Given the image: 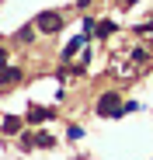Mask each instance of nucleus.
<instances>
[{
  "mask_svg": "<svg viewBox=\"0 0 153 160\" xmlns=\"http://www.w3.org/2000/svg\"><path fill=\"white\" fill-rule=\"evenodd\" d=\"M35 28H38V32H45V35H56V32L63 28V18H59V14H52V11H45V14H38V18H35Z\"/></svg>",
  "mask_w": 153,
  "mask_h": 160,
  "instance_id": "f03ea898",
  "label": "nucleus"
},
{
  "mask_svg": "<svg viewBox=\"0 0 153 160\" xmlns=\"http://www.w3.org/2000/svg\"><path fill=\"white\" fill-rule=\"evenodd\" d=\"M35 146H45V150H49V146H52V136H42V132H38V136H35Z\"/></svg>",
  "mask_w": 153,
  "mask_h": 160,
  "instance_id": "6e6552de",
  "label": "nucleus"
},
{
  "mask_svg": "<svg viewBox=\"0 0 153 160\" xmlns=\"http://www.w3.org/2000/svg\"><path fill=\"white\" fill-rule=\"evenodd\" d=\"M66 136H70V139H80V136H84V129H80V125H70Z\"/></svg>",
  "mask_w": 153,
  "mask_h": 160,
  "instance_id": "1a4fd4ad",
  "label": "nucleus"
},
{
  "mask_svg": "<svg viewBox=\"0 0 153 160\" xmlns=\"http://www.w3.org/2000/svg\"><path fill=\"white\" fill-rule=\"evenodd\" d=\"M80 42H84V38H73V42H70V45L63 49V56H66V59H70V56H76V49H80Z\"/></svg>",
  "mask_w": 153,
  "mask_h": 160,
  "instance_id": "0eeeda50",
  "label": "nucleus"
},
{
  "mask_svg": "<svg viewBox=\"0 0 153 160\" xmlns=\"http://www.w3.org/2000/svg\"><path fill=\"white\" fill-rule=\"evenodd\" d=\"M97 115H101V118H118V115H125L122 98H118V94H101V98H97Z\"/></svg>",
  "mask_w": 153,
  "mask_h": 160,
  "instance_id": "f257e3e1",
  "label": "nucleus"
},
{
  "mask_svg": "<svg viewBox=\"0 0 153 160\" xmlns=\"http://www.w3.org/2000/svg\"><path fill=\"white\" fill-rule=\"evenodd\" d=\"M0 84H21V70L17 66H0Z\"/></svg>",
  "mask_w": 153,
  "mask_h": 160,
  "instance_id": "7ed1b4c3",
  "label": "nucleus"
},
{
  "mask_svg": "<svg viewBox=\"0 0 153 160\" xmlns=\"http://www.w3.org/2000/svg\"><path fill=\"white\" fill-rule=\"evenodd\" d=\"M0 66H7V49H0Z\"/></svg>",
  "mask_w": 153,
  "mask_h": 160,
  "instance_id": "9d476101",
  "label": "nucleus"
},
{
  "mask_svg": "<svg viewBox=\"0 0 153 160\" xmlns=\"http://www.w3.org/2000/svg\"><path fill=\"white\" fill-rule=\"evenodd\" d=\"M0 129H4L7 136H17V132H21V118H14V115H7V118H4V125H0Z\"/></svg>",
  "mask_w": 153,
  "mask_h": 160,
  "instance_id": "20e7f679",
  "label": "nucleus"
},
{
  "mask_svg": "<svg viewBox=\"0 0 153 160\" xmlns=\"http://www.w3.org/2000/svg\"><path fill=\"white\" fill-rule=\"evenodd\" d=\"M45 118H49V112H45V108H28V122H35V125H38V122H45Z\"/></svg>",
  "mask_w": 153,
  "mask_h": 160,
  "instance_id": "39448f33",
  "label": "nucleus"
},
{
  "mask_svg": "<svg viewBox=\"0 0 153 160\" xmlns=\"http://www.w3.org/2000/svg\"><path fill=\"white\" fill-rule=\"evenodd\" d=\"M111 32H115V21H101V24H97V35H101V38H108Z\"/></svg>",
  "mask_w": 153,
  "mask_h": 160,
  "instance_id": "423d86ee",
  "label": "nucleus"
},
{
  "mask_svg": "<svg viewBox=\"0 0 153 160\" xmlns=\"http://www.w3.org/2000/svg\"><path fill=\"white\" fill-rule=\"evenodd\" d=\"M122 4H139V0H122Z\"/></svg>",
  "mask_w": 153,
  "mask_h": 160,
  "instance_id": "9b49d317",
  "label": "nucleus"
}]
</instances>
